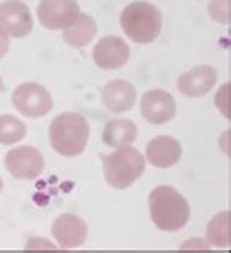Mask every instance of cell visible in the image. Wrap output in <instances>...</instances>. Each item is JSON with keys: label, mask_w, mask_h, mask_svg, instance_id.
Here are the masks:
<instances>
[{"label": "cell", "mask_w": 231, "mask_h": 253, "mask_svg": "<svg viewBox=\"0 0 231 253\" xmlns=\"http://www.w3.org/2000/svg\"><path fill=\"white\" fill-rule=\"evenodd\" d=\"M176 101L167 91L151 89L141 100V114L153 125H164L176 116Z\"/></svg>", "instance_id": "obj_10"}, {"label": "cell", "mask_w": 231, "mask_h": 253, "mask_svg": "<svg viewBox=\"0 0 231 253\" xmlns=\"http://www.w3.org/2000/svg\"><path fill=\"white\" fill-rule=\"evenodd\" d=\"M4 166L13 177L34 180L44 170V158L33 146H18L6 154Z\"/></svg>", "instance_id": "obj_6"}, {"label": "cell", "mask_w": 231, "mask_h": 253, "mask_svg": "<svg viewBox=\"0 0 231 253\" xmlns=\"http://www.w3.org/2000/svg\"><path fill=\"white\" fill-rule=\"evenodd\" d=\"M50 144L63 157H77L83 152L89 138V125L77 113H62L50 125Z\"/></svg>", "instance_id": "obj_2"}, {"label": "cell", "mask_w": 231, "mask_h": 253, "mask_svg": "<svg viewBox=\"0 0 231 253\" xmlns=\"http://www.w3.org/2000/svg\"><path fill=\"white\" fill-rule=\"evenodd\" d=\"M4 91V84H3V78L0 76V92H3Z\"/></svg>", "instance_id": "obj_21"}, {"label": "cell", "mask_w": 231, "mask_h": 253, "mask_svg": "<svg viewBox=\"0 0 231 253\" xmlns=\"http://www.w3.org/2000/svg\"><path fill=\"white\" fill-rule=\"evenodd\" d=\"M217 82V71L212 66L202 65L192 71L180 75L177 79L179 91L189 98H199L206 95Z\"/></svg>", "instance_id": "obj_12"}, {"label": "cell", "mask_w": 231, "mask_h": 253, "mask_svg": "<svg viewBox=\"0 0 231 253\" xmlns=\"http://www.w3.org/2000/svg\"><path fill=\"white\" fill-rule=\"evenodd\" d=\"M97 30L98 28H97V22L94 18L79 13L77 19L69 27L65 28L63 38L69 45L75 48H80V47L88 45L92 41V38L97 34Z\"/></svg>", "instance_id": "obj_16"}, {"label": "cell", "mask_w": 231, "mask_h": 253, "mask_svg": "<svg viewBox=\"0 0 231 253\" xmlns=\"http://www.w3.org/2000/svg\"><path fill=\"white\" fill-rule=\"evenodd\" d=\"M27 135L25 125L15 116H0V144L13 145L22 141Z\"/></svg>", "instance_id": "obj_18"}, {"label": "cell", "mask_w": 231, "mask_h": 253, "mask_svg": "<svg viewBox=\"0 0 231 253\" xmlns=\"http://www.w3.org/2000/svg\"><path fill=\"white\" fill-rule=\"evenodd\" d=\"M103 169L106 181L116 189H126L145 171V158L129 145L120 146L110 155H103Z\"/></svg>", "instance_id": "obj_4"}, {"label": "cell", "mask_w": 231, "mask_h": 253, "mask_svg": "<svg viewBox=\"0 0 231 253\" xmlns=\"http://www.w3.org/2000/svg\"><path fill=\"white\" fill-rule=\"evenodd\" d=\"M94 62L98 68L113 71L124 66L130 57L129 45L118 37H103L94 47Z\"/></svg>", "instance_id": "obj_9"}, {"label": "cell", "mask_w": 231, "mask_h": 253, "mask_svg": "<svg viewBox=\"0 0 231 253\" xmlns=\"http://www.w3.org/2000/svg\"><path fill=\"white\" fill-rule=\"evenodd\" d=\"M148 202L151 218L162 231H179L191 218V207L188 201L170 186L155 187Z\"/></svg>", "instance_id": "obj_1"}, {"label": "cell", "mask_w": 231, "mask_h": 253, "mask_svg": "<svg viewBox=\"0 0 231 253\" xmlns=\"http://www.w3.org/2000/svg\"><path fill=\"white\" fill-rule=\"evenodd\" d=\"M147 158L158 169H168L182 158V145L171 136H156L147 145Z\"/></svg>", "instance_id": "obj_14"}, {"label": "cell", "mask_w": 231, "mask_h": 253, "mask_svg": "<svg viewBox=\"0 0 231 253\" xmlns=\"http://www.w3.org/2000/svg\"><path fill=\"white\" fill-rule=\"evenodd\" d=\"M12 103L21 114L38 119L53 109V98L50 92L39 84L25 82L16 86L12 95Z\"/></svg>", "instance_id": "obj_5"}, {"label": "cell", "mask_w": 231, "mask_h": 253, "mask_svg": "<svg viewBox=\"0 0 231 253\" xmlns=\"http://www.w3.org/2000/svg\"><path fill=\"white\" fill-rule=\"evenodd\" d=\"M136 136H138V127L133 122L126 119H117L106 125L101 138L107 146L120 148L135 142Z\"/></svg>", "instance_id": "obj_15"}, {"label": "cell", "mask_w": 231, "mask_h": 253, "mask_svg": "<svg viewBox=\"0 0 231 253\" xmlns=\"http://www.w3.org/2000/svg\"><path fill=\"white\" fill-rule=\"evenodd\" d=\"M33 15L24 1L6 0L0 3V30L9 37H27L33 31Z\"/></svg>", "instance_id": "obj_7"}, {"label": "cell", "mask_w": 231, "mask_h": 253, "mask_svg": "<svg viewBox=\"0 0 231 253\" xmlns=\"http://www.w3.org/2000/svg\"><path fill=\"white\" fill-rule=\"evenodd\" d=\"M51 233L62 249H75L85 243L88 236L86 222L74 214H63L56 218Z\"/></svg>", "instance_id": "obj_11"}, {"label": "cell", "mask_w": 231, "mask_h": 253, "mask_svg": "<svg viewBox=\"0 0 231 253\" xmlns=\"http://www.w3.org/2000/svg\"><path fill=\"white\" fill-rule=\"evenodd\" d=\"M208 10L214 21L220 24H230V0H211Z\"/></svg>", "instance_id": "obj_19"}, {"label": "cell", "mask_w": 231, "mask_h": 253, "mask_svg": "<svg viewBox=\"0 0 231 253\" xmlns=\"http://www.w3.org/2000/svg\"><path fill=\"white\" fill-rule=\"evenodd\" d=\"M9 50V36L0 30V59L7 53Z\"/></svg>", "instance_id": "obj_20"}, {"label": "cell", "mask_w": 231, "mask_h": 253, "mask_svg": "<svg viewBox=\"0 0 231 253\" xmlns=\"http://www.w3.org/2000/svg\"><path fill=\"white\" fill-rule=\"evenodd\" d=\"M3 190V180H1V177H0V192Z\"/></svg>", "instance_id": "obj_22"}, {"label": "cell", "mask_w": 231, "mask_h": 253, "mask_svg": "<svg viewBox=\"0 0 231 253\" xmlns=\"http://www.w3.org/2000/svg\"><path fill=\"white\" fill-rule=\"evenodd\" d=\"M103 106L112 113H124L135 106L136 89L135 86L121 79L109 82L101 92Z\"/></svg>", "instance_id": "obj_13"}, {"label": "cell", "mask_w": 231, "mask_h": 253, "mask_svg": "<svg viewBox=\"0 0 231 253\" xmlns=\"http://www.w3.org/2000/svg\"><path fill=\"white\" fill-rule=\"evenodd\" d=\"M120 25L132 41L138 44H150L161 33L162 15L153 3L133 1L121 12Z\"/></svg>", "instance_id": "obj_3"}, {"label": "cell", "mask_w": 231, "mask_h": 253, "mask_svg": "<svg viewBox=\"0 0 231 253\" xmlns=\"http://www.w3.org/2000/svg\"><path fill=\"white\" fill-rule=\"evenodd\" d=\"M77 0H41L37 9L38 21L48 30H65L79 15Z\"/></svg>", "instance_id": "obj_8"}, {"label": "cell", "mask_w": 231, "mask_h": 253, "mask_svg": "<svg viewBox=\"0 0 231 253\" xmlns=\"http://www.w3.org/2000/svg\"><path fill=\"white\" fill-rule=\"evenodd\" d=\"M206 236L211 245L217 248H229L231 243V214L230 211L220 212L211 219L206 228Z\"/></svg>", "instance_id": "obj_17"}]
</instances>
